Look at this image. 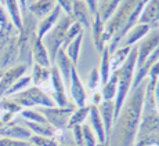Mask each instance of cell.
<instances>
[{
	"instance_id": "obj_1",
	"label": "cell",
	"mask_w": 159,
	"mask_h": 146,
	"mask_svg": "<svg viewBox=\"0 0 159 146\" xmlns=\"http://www.w3.org/2000/svg\"><path fill=\"white\" fill-rule=\"evenodd\" d=\"M145 94V81L130 91L127 99L120 109L114 128L116 135V146H134L143 114Z\"/></svg>"
},
{
	"instance_id": "obj_2",
	"label": "cell",
	"mask_w": 159,
	"mask_h": 146,
	"mask_svg": "<svg viewBox=\"0 0 159 146\" xmlns=\"http://www.w3.org/2000/svg\"><path fill=\"white\" fill-rule=\"evenodd\" d=\"M136 45H133L131 53L129 54V58L123 63L120 69H118V91H116V97L114 99L115 103V120L118 118L120 109L123 106L125 101L127 99L131 86H133V77H134V71H136Z\"/></svg>"
},
{
	"instance_id": "obj_3",
	"label": "cell",
	"mask_w": 159,
	"mask_h": 146,
	"mask_svg": "<svg viewBox=\"0 0 159 146\" xmlns=\"http://www.w3.org/2000/svg\"><path fill=\"white\" fill-rule=\"evenodd\" d=\"M137 2L139 0H122L120 6L118 7V10L114 13L111 18L104 24V35H102V41L105 45L118 35L125 26V24L127 22V18L131 14V11L134 10Z\"/></svg>"
},
{
	"instance_id": "obj_4",
	"label": "cell",
	"mask_w": 159,
	"mask_h": 146,
	"mask_svg": "<svg viewBox=\"0 0 159 146\" xmlns=\"http://www.w3.org/2000/svg\"><path fill=\"white\" fill-rule=\"evenodd\" d=\"M10 98L15 103H18L22 109L53 108V106H56V102L53 101V98L36 86H30L26 90L15 94V95L10 97Z\"/></svg>"
},
{
	"instance_id": "obj_5",
	"label": "cell",
	"mask_w": 159,
	"mask_h": 146,
	"mask_svg": "<svg viewBox=\"0 0 159 146\" xmlns=\"http://www.w3.org/2000/svg\"><path fill=\"white\" fill-rule=\"evenodd\" d=\"M73 22V18L68 17V15H61L60 19L57 21V24L54 25V28L47 33L43 37V44L46 45L50 55L51 62L54 63V58H56L57 53L61 50L64 41H65V36H66V30L71 26V24Z\"/></svg>"
},
{
	"instance_id": "obj_6",
	"label": "cell",
	"mask_w": 159,
	"mask_h": 146,
	"mask_svg": "<svg viewBox=\"0 0 159 146\" xmlns=\"http://www.w3.org/2000/svg\"><path fill=\"white\" fill-rule=\"evenodd\" d=\"M36 40V25L33 18H22V29L18 33V59L26 66L32 63V47Z\"/></svg>"
},
{
	"instance_id": "obj_7",
	"label": "cell",
	"mask_w": 159,
	"mask_h": 146,
	"mask_svg": "<svg viewBox=\"0 0 159 146\" xmlns=\"http://www.w3.org/2000/svg\"><path fill=\"white\" fill-rule=\"evenodd\" d=\"M73 106H65V108H60V106H53V108H39V112L44 116L47 123L56 130H62L65 131L68 128V121L73 112Z\"/></svg>"
},
{
	"instance_id": "obj_8",
	"label": "cell",
	"mask_w": 159,
	"mask_h": 146,
	"mask_svg": "<svg viewBox=\"0 0 159 146\" xmlns=\"http://www.w3.org/2000/svg\"><path fill=\"white\" fill-rule=\"evenodd\" d=\"M50 81H51L50 97L53 98V101L56 102V106H60V108L69 106L68 95H66V86H65V83H64V80H62V77H61L58 69L54 65L51 66Z\"/></svg>"
},
{
	"instance_id": "obj_9",
	"label": "cell",
	"mask_w": 159,
	"mask_h": 146,
	"mask_svg": "<svg viewBox=\"0 0 159 146\" xmlns=\"http://www.w3.org/2000/svg\"><path fill=\"white\" fill-rule=\"evenodd\" d=\"M159 47V32L148 33L141 41L136 44V68H140L152 53Z\"/></svg>"
},
{
	"instance_id": "obj_10",
	"label": "cell",
	"mask_w": 159,
	"mask_h": 146,
	"mask_svg": "<svg viewBox=\"0 0 159 146\" xmlns=\"http://www.w3.org/2000/svg\"><path fill=\"white\" fill-rule=\"evenodd\" d=\"M69 94L72 97V101L75 108H82V106H86L87 103V91L84 88V84L82 83L80 77H79V73L76 71V66H73L71 71V77H69Z\"/></svg>"
},
{
	"instance_id": "obj_11",
	"label": "cell",
	"mask_w": 159,
	"mask_h": 146,
	"mask_svg": "<svg viewBox=\"0 0 159 146\" xmlns=\"http://www.w3.org/2000/svg\"><path fill=\"white\" fill-rule=\"evenodd\" d=\"M26 71H28V66L25 63H18V65H13L6 72H3V76L0 77V98L4 97L8 88L13 86L18 79L26 75Z\"/></svg>"
},
{
	"instance_id": "obj_12",
	"label": "cell",
	"mask_w": 159,
	"mask_h": 146,
	"mask_svg": "<svg viewBox=\"0 0 159 146\" xmlns=\"http://www.w3.org/2000/svg\"><path fill=\"white\" fill-rule=\"evenodd\" d=\"M97 108H98L100 117H101L104 128H105L107 139L109 142L112 135V130H114V124H115V103L114 101H102Z\"/></svg>"
},
{
	"instance_id": "obj_13",
	"label": "cell",
	"mask_w": 159,
	"mask_h": 146,
	"mask_svg": "<svg viewBox=\"0 0 159 146\" xmlns=\"http://www.w3.org/2000/svg\"><path fill=\"white\" fill-rule=\"evenodd\" d=\"M89 126L93 130L94 135L97 138L98 144H109L108 139H107V134H105V128H104L102 120L100 117L98 113V108L97 106H91L90 105V112H89Z\"/></svg>"
},
{
	"instance_id": "obj_14",
	"label": "cell",
	"mask_w": 159,
	"mask_h": 146,
	"mask_svg": "<svg viewBox=\"0 0 159 146\" xmlns=\"http://www.w3.org/2000/svg\"><path fill=\"white\" fill-rule=\"evenodd\" d=\"M32 136V132L26 127L17 126L14 121L0 127V138H13L20 139V141H29Z\"/></svg>"
},
{
	"instance_id": "obj_15",
	"label": "cell",
	"mask_w": 159,
	"mask_h": 146,
	"mask_svg": "<svg viewBox=\"0 0 159 146\" xmlns=\"http://www.w3.org/2000/svg\"><path fill=\"white\" fill-rule=\"evenodd\" d=\"M71 17L73 18L75 22L82 25L83 29H89L91 26V14L83 0H73Z\"/></svg>"
},
{
	"instance_id": "obj_16",
	"label": "cell",
	"mask_w": 159,
	"mask_h": 146,
	"mask_svg": "<svg viewBox=\"0 0 159 146\" xmlns=\"http://www.w3.org/2000/svg\"><path fill=\"white\" fill-rule=\"evenodd\" d=\"M61 15H62V11H61V8L58 7V6H56L54 10L51 11L47 17H44L43 19H40V22L38 24V26H36V37L43 40L44 36L54 28V25H56L57 21L60 19Z\"/></svg>"
},
{
	"instance_id": "obj_17",
	"label": "cell",
	"mask_w": 159,
	"mask_h": 146,
	"mask_svg": "<svg viewBox=\"0 0 159 146\" xmlns=\"http://www.w3.org/2000/svg\"><path fill=\"white\" fill-rule=\"evenodd\" d=\"M53 65L58 69V72H60V75H61V77H62L64 83H65L66 88H68L69 77H71V71H72V68L75 65H73L72 61L68 58V55H66V53H65V50H64V48H61V50L57 53Z\"/></svg>"
},
{
	"instance_id": "obj_18",
	"label": "cell",
	"mask_w": 159,
	"mask_h": 146,
	"mask_svg": "<svg viewBox=\"0 0 159 146\" xmlns=\"http://www.w3.org/2000/svg\"><path fill=\"white\" fill-rule=\"evenodd\" d=\"M0 110H2V116H0L2 123L8 124L14 120L18 113H21L22 108L18 103H15L10 97H3V99L0 101Z\"/></svg>"
},
{
	"instance_id": "obj_19",
	"label": "cell",
	"mask_w": 159,
	"mask_h": 146,
	"mask_svg": "<svg viewBox=\"0 0 159 146\" xmlns=\"http://www.w3.org/2000/svg\"><path fill=\"white\" fill-rule=\"evenodd\" d=\"M151 30V26L149 25H144V24H137L131 28L127 35L123 37V40L120 41L122 45H127V47H133L136 45L139 41H141L149 33Z\"/></svg>"
},
{
	"instance_id": "obj_20",
	"label": "cell",
	"mask_w": 159,
	"mask_h": 146,
	"mask_svg": "<svg viewBox=\"0 0 159 146\" xmlns=\"http://www.w3.org/2000/svg\"><path fill=\"white\" fill-rule=\"evenodd\" d=\"M32 62L36 63V65L44 66V68H51L53 66V62L50 59L47 48L43 44V41L38 37H36L33 47H32Z\"/></svg>"
},
{
	"instance_id": "obj_21",
	"label": "cell",
	"mask_w": 159,
	"mask_h": 146,
	"mask_svg": "<svg viewBox=\"0 0 159 146\" xmlns=\"http://www.w3.org/2000/svg\"><path fill=\"white\" fill-rule=\"evenodd\" d=\"M159 22V0H149L145 4L144 10L140 15L139 24L144 25H154Z\"/></svg>"
},
{
	"instance_id": "obj_22",
	"label": "cell",
	"mask_w": 159,
	"mask_h": 146,
	"mask_svg": "<svg viewBox=\"0 0 159 146\" xmlns=\"http://www.w3.org/2000/svg\"><path fill=\"white\" fill-rule=\"evenodd\" d=\"M91 30H93V43H94V47L98 53H101L102 48L105 47L102 41V35H104V21L101 19L100 17V13L97 11L96 14L93 15L91 18Z\"/></svg>"
},
{
	"instance_id": "obj_23",
	"label": "cell",
	"mask_w": 159,
	"mask_h": 146,
	"mask_svg": "<svg viewBox=\"0 0 159 146\" xmlns=\"http://www.w3.org/2000/svg\"><path fill=\"white\" fill-rule=\"evenodd\" d=\"M3 7L6 8L7 11L8 17H10V21L11 24L14 25V28L20 32L22 29V11H21V7H20V3L18 0H4V6Z\"/></svg>"
},
{
	"instance_id": "obj_24",
	"label": "cell",
	"mask_w": 159,
	"mask_h": 146,
	"mask_svg": "<svg viewBox=\"0 0 159 146\" xmlns=\"http://www.w3.org/2000/svg\"><path fill=\"white\" fill-rule=\"evenodd\" d=\"M2 65L3 66H10L14 65V62L18 59V35H15L10 40V43L6 45L2 51Z\"/></svg>"
},
{
	"instance_id": "obj_25",
	"label": "cell",
	"mask_w": 159,
	"mask_h": 146,
	"mask_svg": "<svg viewBox=\"0 0 159 146\" xmlns=\"http://www.w3.org/2000/svg\"><path fill=\"white\" fill-rule=\"evenodd\" d=\"M56 6V0H36L35 3L29 6V11L33 17L43 19L54 10Z\"/></svg>"
},
{
	"instance_id": "obj_26",
	"label": "cell",
	"mask_w": 159,
	"mask_h": 146,
	"mask_svg": "<svg viewBox=\"0 0 159 146\" xmlns=\"http://www.w3.org/2000/svg\"><path fill=\"white\" fill-rule=\"evenodd\" d=\"M133 47H127V45H120L118 47L114 53H111L109 57V63H111V71H118L123 66V63L126 62V59L129 58V54L131 53Z\"/></svg>"
},
{
	"instance_id": "obj_27",
	"label": "cell",
	"mask_w": 159,
	"mask_h": 146,
	"mask_svg": "<svg viewBox=\"0 0 159 146\" xmlns=\"http://www.w3.org/2000/svg\"><path fill=\"white\" fill-rule=\"evenodd\" d=\"M100 91H101L104 101H114L116 97V91H118V71H114L111 73L108 81L102 84Z\"/></svg>"
},
{
	"instance_id": "obj_28",
	"label": "cell",
	"mask_w": 159,
	"mask_h": 146,
	"mask_svg": "<svg viewBox=\"0 0 159 146\" xmlns=\"http://www.w3.org/2000/svg\"><path fill=\"white\" fill-rule=\"evenodd\" d=\"M26 128L32 132V135H39V136H47V138H56V131L54 127H51L48 123H30L26 121Z\"/></svg>"
},
{
	"instance_id": "obj_29",
	"label": "cell",
	"mask_w": 159,
	"mask_h": 146,
	"mask_svg": "<svg viewBox=\"0 0 159 146\" xmlns=\"http://www.w3.org/2000/svg\"><path fill=\"white\" fill-rule=\"evenodd\" d=\"M83 35H84V30L78 35L75 39L68 44V47L65 48V53L68 55V58L72 61V63L76 66L79 61V57H80V50H82V43H83Z\"/></svg>"
},
{
	"instance_id": "obj_30",
	"label": "cell",
	"mask_w": 159,
	"mask_h": 146,
	"mask_svg": "<svg viewBox=\"0 0 159 146\" xmlns=\"http://www.w3.org/2000/svg\"><path fill=\"white\" fill-rule=\"evenodd\" d=\"M101 62H100V66H98V71H100V76H101V86L105 84L108 81L109 76H111V63H109V57H111V53H109L108 47H104L101 53Z\"/></svg>"
},
{
	"instance_id": "obj_31",
	"label": "cell",
	"mask_w": 159,
	"mask_h": 146,
	"mask_svg": "<svg viewBox=\"0 0 159 146\" xmlns=\"http://www.w3.org/2000/svg\"><path fill=\"white\" fill-rule=\"evenodd\" d=\"M89 112H90V106H82V108H75L69 117L68 121V130H71L75 126H83L89 118Z\"/></svg>"
},
{
	"instance_id": "obj_32",
	"label": "cell",
	"mask_w": 159,
	"mask_h": 146,
	"mask_svg": "<svg viewBox=\"0 0 159 146\" xmlns=\"http://www.w3.org/2000/svg\"><path fill=\"white\" fill-rule=\"evenodd\" d=\"M120 3H122V0H107V2L102 3L101 7H98L100 17H101V19L104 21V24L114 15V13L118 10L119 6H120Z\"/></svg>"
},
{
	"instance_id": "obj_33",
	"label": "cell",
	"mask_w": 159,
	"mask_h": 146,
	"mask_svg": "<svg viewBox=\"0 0 159 146\" xmlns=\"http://www.w3.org/2000/svg\"><path fill=\"white\" fill-rule=\"evenodd\" d=\"M30 86H32V77L28 76V75H25V76H22V77L18 79L13 86L8 88V91L4 94V97H13V95H15V94L26 90V88L30 87Z\"/></svg>"
},
{
	"instance_id": "obj_34",
	"label": "cell",
	"mask_w": 159,
	"mask_h": 146,
	"mask_svg": "<svg viewBox=\"0 0 159 146\" xmlns=\"http://www.w3.org/2000/svg\"><path fill=\"white\" fill-rule=\"evenodd\" d=\"M18 33L20 32L14 28V25L11 22H8L7 25H4V26H0V51L10 43L11 39H13L15 35H18Z\"/></svg>"
},
{
	"instance_id": "obj_35",
	"label": "cell",
	"mask_w": 159,
	"mask_h": 146,
	"mask_svg": "<svg viewBox=\"0 0 159 146\" xmlns=\"http://www.w3.org/2000/svg\"><path fill=\"white\" fill-rule=\"evenodd\" d=\"M20 114L25 118L26 121H30V123H40V124L47 123V120L44 118L43 114L39 110H35V109H22Z\"/></svg>"
},
{
	"instance_id": "obj_36",
	"label": "cell",
	"mask_w": 159,
	"mask_h": 146,
	"mask_svg": "<svg viewBox=\"0 0 159 146\" xmlns=\"http://www.w3.org/2000/svg\"><path fill=\"white\" fill-rule=\"evenodd\" d=\"M87 88L90 91H96L101 88V76H100L98 68H93L89 73L87 79Z\"/></svg>"
},
{
	"instance_id": "obj_37",
	"label": "cell",
	"mask_w": 159,
	"mask_h": 146,
	"mask_svg": "<svg viewBox=\"0 0 159 146\" xmlns=\"http://www.w3.org/2000/svg\"><path fill=\"white\" fill-rule=\"evenodd\" d=\"M82 132H83V145L84 146H97L98 145L96 135H94L93 130L90 128L89 123H84L83 126H82Z\"/></svg>"
},
{
	"instance_id": "obj_38",
	"label": "cell",
	"mask_w": 159,
	"mask_h": 146,
	"mask_svg": "<svg viewBox=\"0 0 159 146\" xmlns=\"http://www.w3.org/2000/svg\"><path fill=\"white\" fill-rule=\"evenodd\" d=\"M30 145L35 146H58L60 144L53 138H47V136H39V135H32L29 138Z\"/></svg>"
},
{
	"instance_id": "obj_39",
	"label": "cell",
	"mask_w": 159,
	"mask_h": 146,
	"mask_svg": "<svg viewBox=\"0 0 159 146\" xmlns=\"http://www.w3.org/2000/svg\"><path fill=\"white\" fill-rule=\"evenodd\" d=\"M56 4L61 8L65 15L71 17L72 15V6H73V0H56Z\"/></svg>"
},
{
	"instance_id": "obj_40",
	"label": "cell",
	"mask_w": 159,
	"mask_h": 146,
	"mask_svg": "<svg viewBox=\"0 0 159 146\" xmlns=\"http://www.w3.org/2000/svg\"><path fill=\"white\" fill-rule=\"evenodd\" d=\"M26 141H20V139L13 138H0V146H29Z\"/></svg>"
},
{
	"instance_id": "obj_41",
	"label": "cell",
	"mask_w": 159,
	"mask_h": 146,
	"mask_svg": "<svg viewBox=\"0 0 159 146\" xmlns=\"http://www.w3.org/2000/svg\"><path fill=\"white\" fill-rule=\"evenodd\" d=\"M73 141L78 146H84L83 145V132H82V126H75L71 128Z\"/></svg>"
},
{
	"instance_id": "obj_42",
	"label": "cell",
	"mask_w": 159,
	"mask_h": 146,
	"mask_svg": "<svg viewBox=\"0 0 159 146\" xmlns=\"http://www.w3.org/2000/svg\"><path fill=\"white\" fill-rule=\"evenodd\" d=\"M102 101H104V99H102V95H101V91H100V90L91 91V97H90L91 106H98Z\"/></svg>"
},
{
	"instance_id": "obj_43",
	"label": "cell",
	"mask_w": 159,
	"mask_h": 146,
	"mask_svg": "<svg viewBox=\"0 0 159 146\" xmlns=\"http://www.w3.org/2000/svg\"><path fill=\"white\" fill-rule=\"evenodd\" d=\"M83 2H84V4L87 6L91 15H94L98 11V2H97V0H83Z\"/></svg>"
},
{
	"instance_id": "obj_44",
	"label": "cell",
	"mask_w": 159,
	"mask_h": 146,
	"mask_svg": "<svg viewBox=\"0 0 159 146\" xmlns=\"http://www.w3.org/2000/svg\"><path fill=\"white\" fill-rule=\"evenodd\" d=\"M8 22H11V21H10V17H8V14H7V11H6V8L3 7V6H0V26L7 25Z\"/></svg>"
},
{
	"instance_id": "obj_45",
	"label": "cell",
	"mask_w": 159,
	"mask_h": 146,
	"mask_svg": "<svg viewBox=\"0 0 159 146\" xmlns=\"http://www.w3.org/2000/svg\"><path fill=\"white\" fill-rule=\"evenodd\" d=\"M154 101H155V108H157L158 113H159V80L155 86V90H154Z\"/></svg>"
},
{
	"instance_id": "obj_46",
	"label": "cell",
	"mask_w": 159,
	"mask_h": 146,
	"mask_svg": "<svg viewBox=\"0 0 159 146\" xmlns=\"http://www.w3.org/2000/svg\"><path fill=\"white\" fill-rule=\"evenodd\" d=\"M20 3V7H21V11H22V15L25 13V8H26V0H18Z\"/></svg>"
},
{
	"instance_id": "obj_47",
	"label": "cell",
	"mask_w": 159,
	"mask_h": 146,
	"mask_svg": "<svg viewBox=\"0 0 159 146\" xmlns=\"http://www.w3.org/2000/svg\"><path fill=\"white\" fill-rule=\"evenodd\" d=\"M97 146H109V144H98Z\"/></svg>"
},
{
	"instance_id": "obj_48",
	"label": "cell",
	"mask_w": 159,
	"mask_h": 146,
	"mask_svg": "<svg viewBox=\"0 0 159 146\" xmlns=\"http://www.w3.org/2000/svg\"><path fill=\"white\" fill-rule=\"evenodd\" d=\"M0 6H4V0H0Z\"/></svg>"
},
{
	"instance_id": "obj_49",
	"label": "cell",
	"mask_w": 159,
	"mask_h": 146,
	"mask_svg": "<svg viewBox=\"0 0 159 146\" xmlns=\"http://www.w3.org/2000/svg\"><path fill=\"white\" fill-rule=\"evenodd\" d=\"M58 146H68V145H64V144H60V145H58Z\"/></svg>"
},
{
	"instance_id": "obj_50",
	"label": "cell",
	"mask_w": 159,
	"mask_h": 146,
	"mask_svg": "<svg viewBox=\"0 0 159 146\" xmlns=\"http://www.w3.org/2000/svg\"><path fill=\"white\" fill-rule=\"evenodd\" d=\"M2 76H3V72H2V71H0V77H2Z\"/></svg>"
},
{
	"instance_id": "obj_51",
	"label": "cell",
	"mask_w": 159,
	"mask_h": 146,
	"mask_svg": "<svg viewBox=\"0 0 159 146\" xmlns=\"http://www.w3.org/2000/svg\"><path fill=\"white\" fill-rule=\"evenodd\" d=\"M29 146H35V145H29Z\"/></svg>"
},
{
	"instance_id": "obj_52",
	"label": "cell",
	"mask_w": 159,
	"mask_h": 146,
	"mask_svg": "<svg viewBox=\"0 0 159 146\" xmlns=\"http://www.w3.org/2000/svg\"><path fill=\"white\" fill-rule=\"evenodd\" d=\"M104 2H107V0H104Z\"/></svg>"
}]
</instances>
